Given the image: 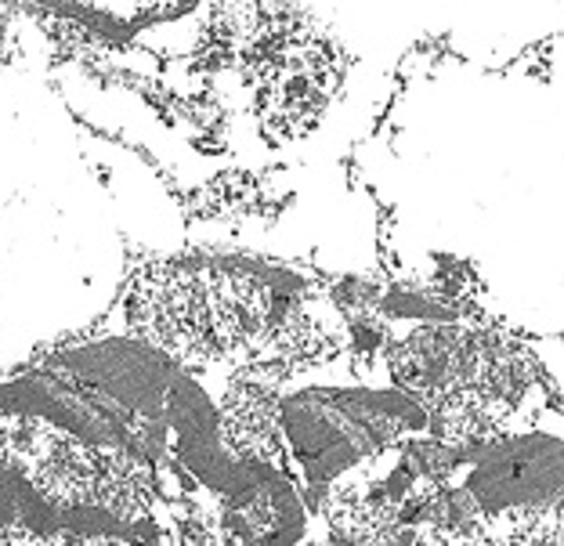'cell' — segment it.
I'll use <instances>...</instances> for the list:
<instances>
[{"instance_id":"cell-1","label":"cell","mask_w":564,"mask_h":546,"mask_svg":"<svg viewBox=\"0 0 564 546\" xmlns=\"http://www.w3.org/2000/svg\"><path fill=\"white\" fill-rule=\"evenodd\" d=\"M329 304L315 290L242 264H156L131 290V323L185 365L293 376L329 354Z\"/></svg>"},{"instance_id":"cell-2","label":"cell","mask_w":564,"mask_h":546,"mask_svg":"<svg viewBox=\"0 0 564 546\" xmlns=\"http://www.w3.org/2000/svg\"><path fill=\"white\" fill-rule=\"evenodd\" d=\"M420 467L413 546H543L564 536V402L546 387Z\"/></svg>"},{"instance_id":"cell-3","label":"cell","mask_w":564,"mask_h":546,"mask_svg":"<svg viewBox=\"0 0 564 546\" xmlns=\"http://www.w3.org/2000/svg\"><path fill=\"white\" fill-rule=\"evenodd\" d=\"M380 354L391 384L427 413L438 449L467 446L550 387L521 345L470 323H405Z\"/></svg>"}]
</instances>
